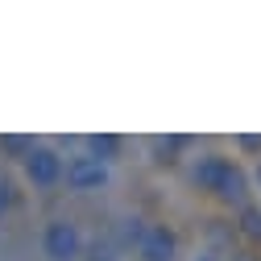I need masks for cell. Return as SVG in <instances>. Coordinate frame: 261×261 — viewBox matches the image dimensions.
<instances>
[{
	"instance_id": "2",
	"label": "cell",
	"mask_w": 261,
	"mask_h": 261,
	"mask_svg": "<svg viewBox=\"0 0 261 261\" xmlns=\"http://www.w3.org/2000/svg\"><path fill=\"white\" fill-rule=\"evenodd\" d=\"M42 249H46L50 261H79V253H83L79 224H71V220H50L46 232H42Z\"/></svg>"
},
{
	"instance_id": "11",
	"label": "cell",
	"mask_w": 261,
	"mask_h": 261,
	"mask_svg": "<svg viewBox=\"0 0 261 261\" xmlns=\"http://www.w3.org/2000/svg\"><path fill=\"white\" fill-rule=\"evenodd\" d=\"M237 261H253V257H237Z\"/></svg>"
},
{
	"instance_id": "6",
	"label": "cell",
	"mask_w": 261,
	"mask_h": 261,
	"mask_svg": "<svg viewBox=\"0 0 261 261\" xmlns=\"http://www.w3.org/2000/svg\"><path fill=\"white\" fill-rule=\"evenodd\" d=\"M116 149H120V141H116V137H108V133H104V137H91V158L112 162V153H116Z\"/></svg>"
},
{
	"instance_id": "5",
	"label": "cell",
	"mask_w": 261,
	"mask_h": 261,
	"mask_svg": "<svg viewBox=\"0 0 261 261\" xmlns=\"http://www.w3.org/2000/svg\"><path fill=\"white\" fill-rule=\"evenodd\" d=\"M137 257L141 261H174L178 257V241L166 224H145V232L137 237Z\"/></svg>"
},
{
	"instance_id": "4",
	"label": "cell",
	"mask_w": 261,
	"mask_h": 261,
	"mask_svg": "<svg viewBox=\"0 0 261 261\" xmlns=\"http://www.w3.org/2000/svg\"><path fill=\"white\" fill-rule=\"evenodd\" d=\"M62 153L58 149H50V145H34L25 153V178L34 182V187H54V182H62Z\"/></svg>"
},
{
	"instance_id": "9",
	"label": "cell",
	"mask_w": 261,
	"mask_h": 261,
	"mask_svg": "<svg viewBox=\"0 0 261 261\" xmlns=\"http://www.w3.org/2000/svg\"><path fill=\"white\" fill-rule=\"evenodd\" d=\"M79 261H112V257H79Z\"/></svg>"
},
{
	"instance_id": "7",
	"label": "cell",
	"mask_w": 261,
	"mask_h": 261,
	"mask_svg": "<svg viewBox=\"0 0 261 261\" xmlns=\"http://www.w3.org/2000/svg\"><path fill=\"white\" fill-rule=\"evenodd\" d=\"M245 232L261 237V207H245Z\"/></svg>"
},
{
	"instance_id": "10",
	"label": "cell",
	"mask_w": 261,
	"mask_h": 261,
	"mask_svg": "<svg viewBox=\"0 0 261 261\" xmlns=\"http://www.w3.org/2000/svg\"><path fill=\"white\" fill-rule=\"evenodd\" d=\"M203 261H216V257H207V253H203Z\"/></svg>"
},
{
	"instance_id": "1",
	"label": "cell",
	"mask_w": 261,
	"mask_h": 261,
	"mask_svg": "<svg viewBox=\"0 0 261 261\" xmlns=\"http://www.w3.org/2000/svg\"><path fill=\"white\" fill-rule=\"evenodd\" d=\"M195 182L203 191H216L220 199H241L245 195V174L232 166V158H220V153H203L195 162Z\"/></svg>"
},
{
	"instance_id": "3",
	"label": "cell",
	"mask_w": 261,
	"mask_h": 261,
	"mask_svg": "<svg viewBox=\"0 0 261 261\" xmlns=\"http://www.w3.org/2000/svg\"><path fill=\"white\" fill-rule=\"evenodd\" d=\"M62 178H67L71 191H100L112 178V170H108V162L91 158V153H75V158H67V166H62Z\"/></svg>"
},
{
	"instance_id": "8",
	"label": "cell",
	"mask_w": 261,
	"mask_h": 261,
	"mask_svg": "<svg viewBox=\"0 0 261 261\" xmlns=\"http://www.w3.org/2000/svg\"><path fill=\"white\" fill-rule=\"evenodd\" d=\"M9 203H13V195H9V187H5V182H0V216L9 212Z\"/></svg>"
}]
</instances>
